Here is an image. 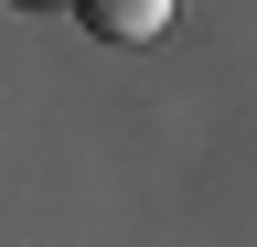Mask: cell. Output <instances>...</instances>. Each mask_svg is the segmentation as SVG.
Wrapping results in <instances>:
<instances>
[{
	"mask_svg": "<svg viewBox=\"0 0 257 247\" xmlns=\"http://www.w3.org/2000/svg\"><path fill=\"white\" fill-rule=\"evenodd\" d=\"M75 22L96 43H150L161 22H172V0H75Z\"/></svg>",
	"mask_w": 257,
	"mask_h": 247,
	"instance_id": "obj_1",
	"label": "cell"
}]
</instances>
